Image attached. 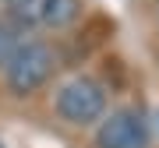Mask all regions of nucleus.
Returning <instances> with one entry per match:
<instances>
[{"label":"nucleus","instance_id":"nucleus-1","mask_svg":"<svg viewBox=\"0 0 159 148\" xmlns=\"http://www.w3.org/2000/svg\"><path fill=\"white\" fill-rule=\"evenodd\" d=\"M57 71V57L46 42H18L4 63V81L11 95H32L39 92Z\"/></svg>","mask_w":159,"mask_h":148},{"label":"nucleus","instance_id":"nucleus-2","mask_svg":"<svg viewBox=\"0 0 159 148\" xmlns=\"http://www.w3.org/2000/svg\"><path fill=\"white\" fill-rule=\"evenodd\" d=\"M57 113L74 127H89L106 116V92L92 78H74L57 92Z\"/></svg>","mask_w":159,"mask_h":148},{"label":"nucleus","instance_id":"nucleus-3","mask_svg":"<svg viewBox=\"0 0 159 148\" xmlns=\"http://www.w3.org/2000/svg\"><path fill=\"white\" fill-rule=\"evenodd\" d=\"M148 131L138 109H113L110 116L99 120L96 148H145Z\"/></svg>","mask_w":159,"mask_h":148},{"label":"nucleus","instance_id":"nucleus-4","mask_svg":"<svg viewBox=\"0 0 159 148\" xmlns=\"http://www.w3.org/2000/svg\"><path fill=\"white\" fill-rule=\"evenodd\" d=\"M78 14H81V0H39V11H35V18L46 28H67L78 21Z\"/></svg>","mask_w":159,"mask_h":148},{"label":"nucleus","instance_id":"nucleus-5","mask_svg":"<svg viewBox=\"0 0 159 148\" xmlns=\"http://www.w3.org/2000/svg\"><path fill=\"white\" fill-rule=\"evenodd\" d=\"M7 7V14L18 18V21H32L35 11H39V0H0Z\"/></svg>","mask_w":159,"mask_h":148},{"label":"nucleus","instance_id":"nucleus-6","mask_svg":"<svg viewBox=\"0 0 159 148\" xmlns=\"http://www.w3.org/2000/svg\"><path fill=\"white\" fill-rule=\"evenodd\" d=\"M14 46H18V39H14V28L0 21V67H4V63H7V57L14 53Z\"/></svg>","mask_w":159,"mask_h":148},{"label":"nucleus","instance_id":"nucleus-7","mask_svg":"<svg viewBox=\"0 0 159 148\" xmlns=\"http://www.w3.org/2000/svg\"><path fill=\"white\" fill-rule=\"evenodd\" d=\"M0 148H4V145H0Z\"/></svg>","mask_w":159,"mask_h":148}]
</instances>
